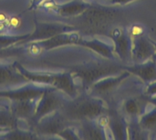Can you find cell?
Returning <instances> with one entry per match:
<instances>
[{
    "label": "cell",
    "mask_w": 156,
    "mask_h": 140,
    "mask_svg": "<svg viewBox=\"0 0 156 140\" xmlns=\"http://www.w3.org/2000/svg\"><path fill=\"white\" fill-rule=\"evenodd\" d=\"M59 112L69 121L95 120L107 113L104 102L90 96L75 97L70 101H64Z\"/></svg>",
    "instance_id": "cell-1"
},
{
    "label": "cell",
    "mask_w": 156,
    "mask_h": 140,
    "mask_svg": "<svg viewBox=\"0 0 156 140\" xmlns=\"http://www.w3.org/2000/svg\"><path fill=\"white\" fill-rule=\"evenodd\" d=\"M124 70V66L117 61L108 59L107 61L93 62L75 67L72 69V76L76 77L85 87H90L95 82L114 76Z\"/></svg>",
    "instance_id": "cell-2"
},
{
    "label": "cell",
    "mask_w": 156,
    "mask_h": 140,
    "mask_svg": "<svg viewBox=\"0 0 156 140\" xmlns=\"http://www.w3.org/2000/svg\"><path fill=\"white\" fill-rule=\"evenodd\" d=\"M17 69L29 80L33 82H37L38 84H44L48 87H52L58 90H61L66 93L69 97L72 98L77 97L78 91L77 87L74 82L73 76L69 73L58 74V75H37L31 74L24 70L20 67Z\"/></svg>",
    "instance_id": "cell-3"
},
{
    "label": "cell",
    "mask_w": 156,
    "mask_h": 140,
    "mask_svg": "<svg viewBox=\"0 0 156 140\" xmlns=\"http://www.w3.org/2000/svg\"><path fill=\"white\" fill-rule=\"evenodd\" d=\"M64 101L65 99L59 94L58 89L52 87H48L42 94V96L37 99L35 115L32 119L35 122L43 117L58 111Z\"/></svg>",
    "instance_id": "cell-4"
},
{
    "label": "cell",
    "mask_w": 156,
    "mask_h": 140,
    "mask_svg": "<svg viewBox=\"0 0 156 140\" xmlns=\"http://www.w3.org/2000/svg\"><path fill=\"white\" fill-rule=\"evenodd\" d=\"M69 120L58 111L51 113L42 118L35 121L34 133L39 135H59L60 132L68 127Z\"/></svg>",
    "instance_id": "cell-5"
},
{
    "label": "cell",
    "mask_w": 156,
    "mask_h": 140,
    "mask_svg": "<svg viewBox=\"0 0 156 140\" xmlns=\"http://www.w3.org/2000/svg\"><path fill=\"white\" fill-rule=\"evenodd\" d=\"M156 48L152 40L144 34L132 37V56L134 64H141L155 59Z\"/></svg>",
    "instance_id": "cell-6"
},
{
    "label": "cell",
    "mask_w": 156,
    "mask_h": 140,
    "mask_svg": "<svg viewBox=\"0 0 156 140\" xmlns=\"http://www.w3.org/2000/svg\"><path fill=\"white\" fill-rule=\"evenodd\" d=\"M111 37L114 43V53L122 60L125 62L132 56V37L125 28H115L111 31Z\"/></svg>",
    "instance_id": "cell-7"
},
{
    "label": "cell",
    "mask_w": 156,
    "mask_h": 140,
    "mask_svg": "<svg viewBox=\"0 0 156 140\" xmlns=\"http://www.w3.org/2000/svg\"><path fill=\"white\" fill-rule=\"evenodd\" d=\"M48 86H26L19 88H8L0 90V98H7L10 100H25L39 98Z\"/></svg>",
    "instance_id": "cell-8"
},
{
    "label": "cell",
    "mask_w": 156,
    "mask_h": 140,
    "mask_svg": "<svg viewBox=\"0 0 156 140\" xmlns=\"http://www.w3.org/2000/svg\"><path fill=\"white\" fill-rule=\"evenodd\" d=\"M74 27L69 26H65L62 24H54V23H40L37 24L36 29L32 35H28V36L25 39V41L31 40H45L55 36L57 35L68 32L72 30Z\"/></svg>",
    "instance_id": "cell-9"
},
{
    "label": "cell",
    "mask_w": 156,
    "mask_h": 140,
    "mask_svg": "<svg viewBox=\"0 0 156 140\" xmlns=\"http://www.w3.org/2000/svg\"><path fill=\"white\" fill-rule=\"evenodd\" d=\"M124 69L130 74L138 77L146 85L156 81V60L151 59L144 63L124 66Z\"/></svg>",
    "instance_id": "cell-10"
},
{
    "label": "cell",
    "mask_w": 156,
    "mask_h": 140,
    "mask_svg": "<svg viewBox=\"0 0 156 140\" xmlns=\"http://www.w3.org/2000/svg\"><path fill=\"white\" fill-rule=\"evenodd\" d=\"M129 77H130V73L124 69L123 71H122L117 75L110 76L95 82L93 85L90 87V88L91 92L95 95L105 94L113 90V88H115L119 84H121Z\"/></svg>",
    "instance_id": "cell-11"
},
{
    "label": "cell",
    "mask_w": 156,
    "mask_h": 140,
    "mask_svg": "<svg viewBox=\"0 0 156 140\" xmlns=\"http://www.w3.org/2000/svg\"><path fill=\"white\" fill-rule=\"evenodd\" d=\"M28 81L17 67L0 64V88L20 85Z\"/></svg>",
    "instance_id": "cell-12"
},
{
    "label": "cell",
    "mask_w": 156,
    "mask_h": 140,
    "mask_svg": "<svg viewBox=\"0 0 156 140\" xmlns=\"http://www.w3.org/2000/svg\"><path fill=\"white\" fill-rule=\"evenodd\" d=\"M37 99L11 100L8 108L18 119H32L35 115Z\"/></svg>",
    "instance_id": "cell-13"
},
{
    "label": "cell",
    "mask_w": 156,
    "mask_h": 140,
    "mask_svg": "<svg viewBox=\"0 0 156 140\" xmlns=\"http://www.w3.org/2000/svg\"><path fill=\"white\" fill-rule=\"evenodd\" d=\"M148 104V97H146L145 95L144 98L138 97H130L124 101L122 111L130 119H136L139 118L147 110Z\"/></svg>",
    "instance_id": "cell-14"
},
{
    "label": "cell",
    "mask_w": 156,
    "mask_h": 140,
    "mask_svg": "<svg viewBox=\"0 0 156 140\" xmlns=\"http://www.w3.org/2000/svg\"><path fill=\"white\" fill-rule=\"evenodd\" d=\"M80 123L81 124L79 128V135L80 138L97 140H103L107 138L105 128L98 123L97 119L85 120L81 121Z\"/></svg>",
    "instance_id": "cell-15"
},
{
    "label": "cell",
    "mask_w": 156,
    "mask_h": 140,
    "mask_svg": "<svg viewBox=\"0 0 156 140\" xmlns=\"http://www.w3.org/2000/svg\"><path fill=\"white\" fill-rule=\"evenodd\" d=\"M107 128L114 139H128V123L120 115L112 113L109 116V124Z\"/></svg>",
    "instance_id": "cell-16"
},
{
    "label": "cell",
    "mask_w": 156,
    "mask_h": 140,
    "mask_svg": "<svg viewBox=\"0 0 156 140\" xmlns=\"http://www.w3.org/2000/svg\"><path fill=\"white\" fill-rule=\"evenodd\" d=\"M79 45L83 46L85 47L90 48V50L98 53L101 56L107 59H112L113 60L115 58V53H114V48L113 46L108 45L101 40L98 39H91V40H85V39H80Z\"/></svg>",
    "instance_id": "cell-17"
},
{
    "label": "cell",
    "mask_w": 156,
    "mask_h": 140,
    "mask_svg": "<svg viewBox=\"0 0 156 140\" xmlns=\"http://www.w3.org/2000/svg\"><path fill=\"white\" fill-rule=\"evenodd\" d=\"M80 37L77 34H66L62 33L59 35H57L55 36H52L50 38L41 40L38 43L39 46H42L43 48H53L58 46H63V45H69V44H78L80 41Z\"/></svg>",
    "instance_id": "cell-18"
},
{
    "label": "cell",
    "mask_w": 156,
    "mask_h": 140,
    "mask_svg": "<svg viewBox=\"0 0 156 140\" xmlns=\"http://www.w3.org/2000/svg\"><path fill=\"white\" fill-rule=\"evenodd\" d=\"M140 126L147 134L156 135V107L146 110L138 119Z\"/></svg>",
    "instance_id": "cell-19"
},
{
    "label": "cell",
    "mask_w": 156,
    "mask_h": 140,
    "mask_svg": "<svg viewBox=\"0 0 156 140\" xmlns=\"http://www.w3.org/2000/svg\"><path fill=\"white\" fill-rule=\"evenodd\" d=\"M90 5L82 1H74L58 7V14L66 16H74L83 13Z\"/></svg>",
    "instance_id": "cell-20"
},
{
    "label": "cell",
    "mask_w": 156,
    "mask_h": 140,
    "mask_svg": "<svg viewBox=\"0 0 156 140\" xmlns=\"http://www.w3.org/2000/svg\"><path fill=\"white\" fill-rule=\"evenodd\" d=\"M19 119L13 114L9 108L2 107L0 108V128L6 129H14L18 128Z\"/></svg>",
    "instance_id": "cell-21"
},
{
    "label": "cell",
    "mask_w": 156,
    "mask_h": 140,
    "mask_svg": "<svg viewBox=\"0 0 156 140\" xmlns=\"http://www.w3.org/2000/svg\"><path fill=\"white\" fill-rule=\"evenodd\" d=\"M138 119H131L128 123V139H145L148 138V134L142 128Z\"/></svg>",
    "instance_id": "cell-22"
},
{
    "label": "cell",
    "mask_w": 156,
    "mask_h": 140,
    "mask_svg": "<svg viewBox=\"0 0 156 140\" xmlns=\"http://www.w3.org/2000/svg\"><path fill=\"white\" fill-rule=\"evenodd\" d=\"M34 132H29V131H25L20 129L19 128L10 129L5 132V136L3 137L5 138H12V139H16V138H37V135H34Z\"/></svg>",
    "instance_id": "cell-23"
},
{
    "label": "cell",
    "mask_w": 156,
    "mask_h": 140,
    "mask_svg": "<svg viewBox=\"0 0 156 140\" xmlns=\"http://www.w3.org/2000/svg\"><path fill=\"white\" fill-rule=\"evenodd\" d=\"M27 36H0V47L1 48H6L7 46H10L14 44L18 43L19 41L26 39Z\"/></svg>",
    "instance_id": "cell-24"
},
{
    "label": "cell",
    "mask_w": 156,
    "mask_h": 140,
    "mask_svg": "<svg viewBox=\"0 0 156 140\" xmlns=\"http://www.w3.org/2000/svg\"><path fill=\"white\" fill-rule=\"evenodd\" d=\"M144 95L146 97H148L156 96V81L152 82V83H150V84L147 85L146 89H145V92H144Z\"/></svg>",
    "instance_id": "cell-25"
},
{
    "label": "cell",
    "mask_w": 156,
    "mask_h": 140,
    "mask_svg": "<svg viewBox=\"0 0 156 140\" xmlns=\"http://www.w3.org/2000/svg\"><path fill=\"white\" fill-rule=\"evenodd\" d=\"M16 51L15 49H7V48H1L0 47V58L11 56L16 55Z\"/></svg>",
    "instance_id": "cell-26"
},
{
    "label": "cell",
    "mask_w": 156,
    "mask_h": 140,
    "mask_svg": "<svg viewBox=\"0 0 156 140\" xmlns=\"http://www.w3.org/2000/svg\"><path fill=\"white\" fill-rule=\"evenodd\" d=\"M133 1H136V0H110V2L112 4H118V5H125L128 3H131Z\"/></svg>",
    "instance_id": "cell-27"
},
{
    "label": "cell",
    "mask_w": 156,
    "mask_h": 140,
    "mask_svg": "<svg viewBox=\"0 0 156 140\" xmlns=\"http://www.w3.org/2000/svg\"><path fill=\"white\" fill-rule=\"evenodd\" d=\"M148 101H149V104H151V105L156 107V96L151 97H148Z\"/></svg>",
    "instance_id": "cell-28"
},
{
    "label": "cell",
    "mask_w": 156,
    "mask_h": 140,
    "mask_svg": "<svg viewBox=\"0 0 156 140\" xmlns=\"http://www.w3.org/2000/svg\"><path fill=\"white\" fill-rule=\"evenodd\" d=\"M9 129H6V128H0V133H5L6 131H8Z\"/></svg>",
    "instance_id": "cell-29"
},
{
    "label": "cell",
    "mask_w": 156,
    "mask_h": 140,
    "mask_svg": "<svg viewBox=\"0 0 156 140\" xmlns=\"http://www.w3.org/2000/svg\"><path fill=\"white\" fill-rule=\"evenodd\" d=\"M152 42H153V44H154V46H155V48H156V42H154V41H153V40H152Z\"/></svg>",
    "instance_id": "cell-30"
}]
</instances>
